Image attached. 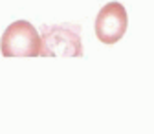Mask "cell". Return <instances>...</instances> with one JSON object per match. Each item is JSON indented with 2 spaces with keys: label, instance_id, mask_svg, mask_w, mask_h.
Masks as SVG:
<instances>
[{
  "label": "cell",
  "instance_id": "1",
  "mask_svg": "<svg viewBox=\"0 0 154 134\" xmlns=\"http://www.w3.org/2000/svg\"><path fill=\"white\" fill-rule=\"evenodd\" d=\"M83 42L79 28L68 24L42 26L41 33V55L42 57H83Z\"/></svg>",
  "mask_w": 154,
  "mask_h": 134
},
{
  "label": "cell",
  "instance_id": "2",
  "mask_svg": "<svg viewBox=\"0 0 154 134\" xmlns=\"http://www.w3.org/2000/svg\"><path fill=\"white\" fill-rule=\"evenodd\" d=\"M0 51L4 57H38L41 35L28 20H15L0 39Z\"/></svg>",
  "mask_w": 154,
  "mask_h": 134
},
{
  "label": "cell",
  "instance_id": "3",
  "mask_svg": "<svg viewBox=\"0 0 154 134\" xmlns=\"http://www.w3.org/2000/svg\"><path fill=\"white\" fill-rule=\"evenodd\" d=\"M127 26V9L119 2L105 4L95 17V35L103 44H116L119 39H123Z\"/></svg>",
  "mask_w": 154,
  "mask_h": 134
}]
</instances>
